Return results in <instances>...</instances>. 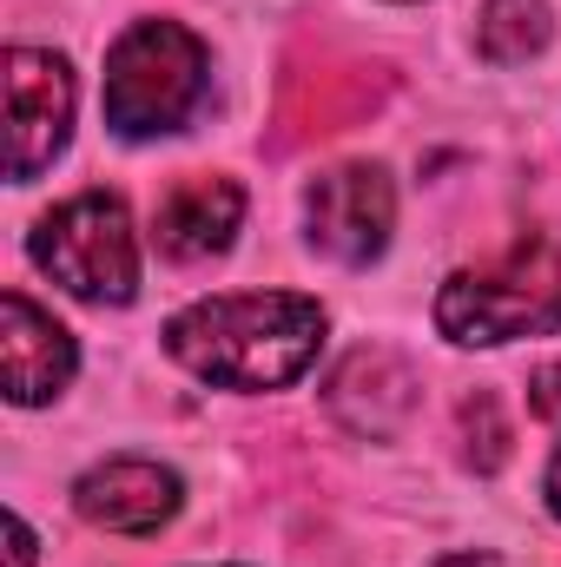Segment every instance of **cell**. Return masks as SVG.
<instances>
[{"label": "cell", "instance_id": "6da1fadb", "mask_svg": "<svg viewBox=\"0 0 561 567\" xmlns=\"http://www.w3.org/2000/svg\"><path fill=\"white\" fill-rule=\"evenodd\" d=\"M324 343V310L297 290L265 297H212L165 323V350L225 390H284L310 370Z\"/></svg>", "mask_w": 561, "mask_h": 567}, {"label": "cell", "instance_id": "7a4b0ae2", "mask_svg": "<svg viewBox=\"0 0 561 567\" xmlns=\"http://www.w3.org/2000/svg\"><path fill=\"white\" fill-rule=\"evenodd\" d=\"M436 330L449 343H516L561 330V251L549 238H516L496 265L456 271L436 297Z\"/></svg>", "mask_w": 561, "mask_h": 567}, {"label": "cell", "instance_id": "3957f363", "mask_svg": "<svg viewBox=\"0 0 561 567\" xmlns=\"http://www.w3.org/2000/svg\"><path fill=\"white\" fill-rule=\"evenodd\" d=\"M106 126L120 140L178 133L205 100V47L178 20H140L106 53Z\"/></svg>", "mask_w": 561, "mask_h": 567}, {"label": "cell", "instance_id": "277c9868", "mask_svg": "<svg viewBox=\"0 0 561 567\" xmlns=\"http://www.w3.org/2000/svg\"><path fill=\"white\" fill-rule=\"evenodd\" d=\"M33 265L86 303H126L140 290L133 218L113 192H80L33 225Z\"/></svg>", "mask_w": 561, "mask_h": 567}, {"label": "cell", "instance_id": "5b68a950", "mask_svg": "<svg viewBox=\"0 0 561 567\" xmlns=\"http://www.w3.org/2000/svg\"><path fill=\"white\" fill-rule=\"evenodd\" d=\"M390 100V66L377 60H344V53H317L297 60L278 80V145H310V140H337L350 126H364L377 106Z\"/></svg>", "mask_w": 561, "mask_h": 567}, {"label": "cell", "instance_id": "8992f818", "mask_svg": "<svg viewBox=\"0 0 561 567\" xmlns=\"http://www.w3.org/2000/svg\"><path fill=\"white\" fill-rule=\"evenodd\" d=\"M73 133V73L60 53L13 47L7 53V172L27 185L60 158Z\"/></svg>", "mask_w": 561, "mask_h": 567}, {"label": "cell", "instance_id": "52a82bcc", "mask_svg": "<svg viewBox=\"0 0 561 567\" xmlns=\"http://www.w3.org/2000/svg\"><path fill=\"white\" fill-rule=\"evenodd\" d=\"M304 218H310L317 251H330L337 265H370L390 245L397 192L377 165H337L304 192Z\"/></svg>", "mask_w": 561, "mask_h": 567}, {"label": "cell", "instance_id": "ba28073f", "mask_svg": "<svg viewBox=\"0 0 561 567\" xmlns=\"http://www.w3.org/2000/svg\"><path fill=\"white\" fill-rule=\"evenodd\" d=\"M73 508L113 535H159L178 515V475L159 462H100L93 475H80Z\"/></svg>", "mask_w": 561, "mask_h": 567}, {"label": "cell", "instance_id": "9c48e42d", "mask_svg": "<svg viewBox=\"0 0 561 567\" xmlns=\"http://www.w3.org/2000/svg\"><path fill=\"white\" fill-rule=\"evenodd\" d=\"M0 377L13 403H47L73 377V337L20 290L0 297Z\"/></svg>", "mask_w": 561, "mask_h": 567}, {"label": "cell", "instance_id": "30bf717a", "mask_svg": "<svg viewBox=\"0 0 561 567\" xmlns=\"http://www.w3.org/2000/svg\"><path fill=\"white\" fill-rule=\"evenodd\" d=\"M238 218H245V192L232 178H178L152 212V238L172 265H198L232 245Z\"/></svg>", "mask_w": 561, "mask_h": 567}, {"label": "cell", "instance_id": "8fae6325", "mask_svg": "<svg viewBox=\"0 0 561 567\" xmlns=\"http://www.w3.org/2000/svg\"><path fill=\"white\" fill-rule=\"evenodd\" d=\"M330 410L357 429V435H390V429L417 410V377L390 350H357L330 377Z\"/></svg>", "mask_w": 561, "mask_h": 567}, {"label": "cell", "instance_id": "7c38bea8", "mask_svg": "<svg viewBox=\"0 0 561 567\" xmlns=\"http://www.w3.org/2000/svg\"><path fill=\"white\" fill-rule=\"evenodd\" d=\"M549 33H555L549 0H489L482 7V27H476V47L496 66H522L529 53L549 47Z\"/></svg>", "mask_w": 561, "mask_h": 567}, {"label": "cell", "instance_id": "4fadbf2b", "mask_svg": "<svg viewBox=\"0 0 561 567\" xmlns=\"http://www.w3.org/2000/svg\"><path fill=\"white\" fill-rule=\"evenodd\" d=\"M462 442H469V462H476V468H502V455H509V429H502L496 396L462 403Z\"/></svg>", "mask_w": 561, "mask_h": 567}, {"label": "cell", "instance_id": "5bb4252c", "mask_svg": "<svg viewBox=\"0 0 561 567\" xmlns=\"http://www.w3.org/2000/svg\"><path fill=\"white\" fill-rule=\"evenodd\" d=\"M536 416H561V363L536 370Z\"/></svg>", "mask_w": 561, "mask_h": 567}, {"label": "cell", "instance_id": "9a60e30c", "mask_svg": "<svg viewBox=\"0 0 561 567\" xmlns=\"http://www.w3.org/2000/svg\"><path fill=\"white\" fill-rule=\"evenodd\" d=\"M7 542H13V567H27V561H33V535H27V522H20V515L7 522Z\"/></svg>", "mask_w": 561, "mask_h": 567}, {"label": "cell", "instance_id": "2e32d148", "mask_svg": "<svg viewBox=\"0 0 561 567\" xmlns=\"http://www.w3.org/2000/svg\"><path fill=\"white\" fill-rule=\"evenodd\" d=\"M436 567H509V561H496V555H449V561H436Z\"/></svg>", "mask_w": 561, "mask_h": 567}, {"label": "cell", "instance_id": "e0dca14e", "mask_svg": "<svg viewBox=\"0 0 561 567\" xmlns=\"http://www.w3.org/2000/svg\"><path fill=\"white\" fill-rule=\"evenodd\" d=\"M549 508L561 515V449H555V462H549Z\"/></svg>", "mask_w": 561, "mask_h": 567}]
</instances>
